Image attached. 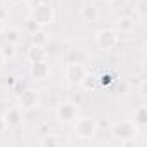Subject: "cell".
Listing matches in <instances>:
<instances>
[{"instance_id": "6da1fadb", "label": "cell", "mask_w": 147, "mask_h": 147, "mask_svg": "<svg viewBox=\"0 0 147 147\" xmlns=\"http://www.w3.org/2000/svg\"><path fill=\"white\" fill-rule=\"evenodd\" d=\"M30 18H33L40 26H47V24H52V23H54L55 14H54L52 5L47 4L45 0H42L40 4H36V5L31 7V11H30Z\"/></svg>"}, {"instance_id": "7a4b0ae2", "label": "cell", "mask_w": 147, "mask_h": 147, "mask_svg": "<svg viewBox=\"0 0 147 147\" xmlns=\"http://www.w3.org/2000/svg\"><path fill=\"white\" fill-rule=\"evenodd\" d=\"M95 43L100 50H113L118 47L119 43V36H118V31L113 30V28H104V30H99L95 33Z\"/></svg>"}, {"instance_id": "3957f363", "label": "cell", "mask_w": 147, "mask_h": 147, "mask_svg": "<svg viewBox=\"0 0 147 147\" xmlns=\"http://www.w3.org/2000/svg\"><path fill=\"white\" fill-rule=\"evenodd\" d=\"M87 67L82 64V62H75V61H71L66 64V69H64V76H66V82L69 85H82V82L85 80L87 76Z\"/></svg>"}, {"instance_id": "277c9868", "label": "cell", "mask_w": 147, "mask_h": 147, "mask_svg": "<svg viewBox=\"0 0 147 147\" xmlns=\"http://www.w3.org/2000/svg\"><path fill=\"white\" fill-rule=\"evenodd\" d=\"M111 133L116 140L123 142V140H128V138H135L137 133H138V128L135 126L133 121L125 119V121H118V123L111 125Z\"/></svg>"}, {"instance_id": "5b68a950", "label": "cell", "mask_w": 147, "mask_h": 147, "mask_svg": "<svg viewBox=\"0 0 147 147\" xmlns=\"http://www.w3.org/2000/svg\"><path fill=\"white\" fill-rule=\"evenodd\" d=\"M55 116L62 123H71L80 118V107L75 102H61L55 107Z\"/></svg>"}, {"instance_id": "8992f818", "label": "cell", "mask_w": 147, "mask_h": 147, "mask_svg": "<svg viewBox=\"0 0 147 147\" xmlns=\"http://www.w3.org/2000/svg\"><path fill=\"white\" fill-rule=\"evenodd\" d=\"M75 131L80 138H92L97 135L99 131V126H97V121L92 119V118H78L76 119V125H75Z\"/></svg>"}, {"instance_id": "52a82bcc", "label": "cell", "mask_w": 147, "mask_h": 147, "mask_svg": "<svg viewBox=\"0 0 147 147\" xmlns=\"http://www.w3.org/2000/svg\"><path fill=\"white\" fill-rule=\"evenodd\" d=\"M50 75V66L47 61H38V62H31L30 66V76L33 80H47Z\"/></svg>"}, {"instance_id": "ba28073f", "label": "cell", "mask_w": 147, "mask_h": 147, "mask_svg": "<svg viewBox=\"0 0 147 147\" xmlns=\"http://www.w3.org/2000/svg\"><path fill=\"white\" fill-rule=\"evenodd\" d=\"M38 102H40V99H38V94L35 90L28 88V90L19 94V107L21 109H33L38 106Z\"/></svg>"}, {"instance_id": "9c48e42d", "label": "cell", "mask_w": 147, "mask_h": 147, "mask_svg": "<svg viewBox=\"0 0 147 147\" xmlns=\"http://www.w3.org/2000/svg\"><path fill=\"white\" fill-rule=\"evenodd\" d=\"M26 59L28 62H38V61H47V50L45 47H40V45H31L26 52Z\"/></svg>"}, {"instance_id": "30bf717a", "label": "cell", "mask_w": 147, "mask_h": 147, "mask_svg": "<svg viewBox=\"0 0 147 147\" xmlns=\"http://www.w3.org/2000/svg\"><path fill=\"white\" fill-rule=\"evenodd\" d=\"M4 119H5V123H7L9 128H16V126H19L23 123V114H21V111L18 107H11L4 114Z\"/></svg>"}, {"instance_id": "8fae6325", "label": "cell", "mask_w": 147, "mask_h": 147, "mask_svg": "<svg viewBox=\"0 0 147 147\" xmlns=\"http://www.w3.org/2000/svg\"><path fill=\"white\" fill-rule=\"evenodd\" d=\"M135 18H131V16H123V18H119L118 19V23H116V31L118 33H131L133 30H135Z\"/></svg>"}, {"instance_id": "7c38bea8", "label": "cell", "mask_w": 147, "mask_h": 147, "mask_svg": "<svg viewBox=\"0 0 147 147\" xmlns=\"http://www.w3.org/2000/svg\"><path fill=\"white\" fill-rule=\"evenodd\" d=\"M99 9L94 7V5H83L82 11H80V18L85 21V23H95L99 19Z\"/></svg>"}, {"instance_id": "4fadbf2b", "label": "cell", "mask_w": 147, "mask_h": 147, "mask_svg": "<svg viewBox=\"0 0 147 147\" xmlns=\"http://www.w3.org/2000/svg\"><path fill=\"white\" fill-rule=\"evenodd\" d=\"M137 128H145L147 126V106H138L133 111V119Z\"/></svg>"}, {"instance_id": "5bb4252c", "label": "cell", "mask_w": 147, "mask_h": 147, "mask_svg": "<svg viewBox=\"0 0 147 147\" xmlns=\"http://www.w3.org/2000/svg\"><path fill=\"white\" fill-rule=\"evenodd\" d=\"M49 43V33L45 30H38L35 33H31V45H40V47H45Z\"/></svg>"}, {"instance_id": "9a60e30c", "label": "cell", "mask_w": 147, "mask_h": 147, "mask_svg": "<svg viewBox=\"0 0 147 147\" xmlns=\"http://www.w3.org/2000/svg\"><path fill=\"white\" fill-rule=\"evenodd\" d=\"M0 54L4 55V59H12L16 55V43H11V42H4L0 45Z\"/></svg>"}, {"instance_id": "2e32d148", "label": "cell", "mask_w": 147, "mask_h": 147, "mask_svg": "<svg viewBox=\"0 0 147 147\" xmlns=\"http://www.w3.org/2000/svg\"><path fill=\"white\" fill-rule=\"evenodd\" d=\"M5 38H7V42H11V43H19V40H21V33H19V30L18 28H9V30H5Z\"/></svg>"}, {"instance_id": "e0dca14e", "label": "cell", "mask_w": 147, "mask_h": 147, "mask_svg": "<svg viewBox=\"0 0 147 147\" xmlns=\"http://www.w3.org/2000/svg\"><path fill=\"white\" fill-rule=\"evenodd\" d=\"M88 100V95H87V90L83 88V90H80V92H76L75 94V97H73V102H75L78 107H82V106H85V102Z\"/></svg>"}, {"instance_id": "ac0fdd59", "label": "cell", "mask_w": 147, "mask_h": 147, "mask_svg": "<svg viewBox=\"0 0 147 147\" xmlns=\"http://www.w3.org/2000/svg\"><path fill=\"white\" fill-rule=\"evenodd\" d=\"M133 9H135V12H137L138 18H144L147 14V0H137Z\"/></svg>"}, {"instance_id": "d6986e66", "label": "cell", "mask_w": 147, "mask_h": 147, "mask_svg": "<svg viewBox=\"0 0 147 147\" xmlns=\"http://www.w3.org/2000/svg\"><path fill=\"white\" fill-rule=\"evenodd\" d=\"M24 28H26V30L30 31V35H31V33L38 31V30H40L42 26H40V24H38V23H36V21H35L33 18H30V16H28V19H26V23H24Z\"/></svg>"}, {"instance_id": "ffe728a7", "label": "cell", "mask_w": 147, "mask_h": 147, "mask_svg": "<svg viewBox=\"0 0 147 147\" xmlns=\"http://www.w3.org/2000/svg\"><path fill=\"white\" fill-rule=\"evenodd\" d=\"M95 80H97V78H95L94 75H88V73H87V76H85V80L82 82V85H83V88H85L87 92H88L90 88H94V87H95Z\"/></svg>"}, {"instance_id": "44dd1931", "label": "cell", "mask_w": 147, "mask_h": 147, "mask_svg": "<svg viewBox=\"0 0 147 147\" xmlns=\"http://www.w3.org/2000/svg\"><path fill=\"white\" fill-rule=\"evenodd\" d=\"M99 80V83L102 85V87H109L113 82H114V78H113V75L111 73H102L100 75V78H97Z\"/></svg>"}, {"instance_id": "7402d4cb", "label": "cell", "mask_w": 147, "mask_h": 147, "mask_svg": "<svg viewBox=\"0 0 147 147\" xmlns=\"http://www.w3.org/2000/svg\"><path fill=\"white\" fill-rule=\"evenodd\" d=\"M59 144H61V140L55 138V137H52L50 133L45 135V138H43V145H59Z\"/></svg>"}, {"instance_id": "603a6c76", "label": "cell", "mask_w": 147, "mask_h": 147, "mask_svg": "<svg viewBox=\"0 0 147 147\" xmlns=\"http://www.w3.org/2000/svg\"><path fill=\"white\" fill-rule=\"evenodd\" d=\"M9 19V9L4 5V4H0V21H7Z\"/></svg>"}, {"instance_id": "cb8c5ba5", "label": "cell", "mask_w": 147, "mask_h": 147, "mask_svg": "<svg viewBox=\"0 0 147 147\" xmlns=\"http://www.w3.org/2000/svg\"><path fill=\"white\" fill-rule=\"evenodd\" d=\"M138 95L140 97H145L147 95V82L144 78L140 80V85H138Z\"/></svg>"}, {"instance_id": "d4e9b609", "label": "cell", "mask_w": 147, "mask_h": 147, "mask_svg": "<svg viewBox=\"0 0 147 147\" xmlns=\"http://www.w3.org/2000/svg\"><path fill=\"white\" fill-rule=\"evenodd\" d=\"M38 131H40L42 135H49V133H50V123H42V125L38 126Z\"/></svg>"}, {"instance_id": "484cf974", "label": "cell", "mask_w": 147, "mask_h": 147, "mask_svg": "<svg viewBox=\"0 0 147 147\" xmlns=\"http://www.w3.org/2000/svg\"><path fill=\"white\" fill-rule=\"evenodd\" d=\"M5 128H7V123H5L4 116H0V133H2V131H4Z\"/></svg>"}, {"instance_id": "4316f807", "label": "cell", "mask_w": 147, "mask_h": 147, "mask_svg": "<svg viewBox=\"0 0 147 147\" xmlns=\"http://www.w3.org/2000/svg\"><path fill=\"white\" fill-rule=\"evenodd\" d=\"M4 30H5V23H4V21H0V33H2Z\"/></svg>"}, {"instance_id": "83f0119b", "label": "cell", "mask_w": 147, "mask_h": 147, "mask_svg": "<svg viewBox=\"0 0 147 147\" xmlns=\"http://www.w3.org/2000/svg\"><path fill=\"white\" fill-rule=\"evenodd\" d=\"M99 2H102V4H111V2H114V0H99Z\"/></svg>"}, {"instance_id": "f1b7e54d", "label": "cell", "mask_w": 147, "mask_h": 147, "mask_svg": "<svg viewBox=\"0 0 147 147\" xmlns=\"http://www.w3.org/2000/svg\"><path fill=\"white\" fill-rule=\"evenodd\" d=\"M4 61H5V59H4V55H2V54H0V66H2V64H4Z\"/></svg>"}, {"instance_id": "f546056e", "label": "cell", "mask_w": 147, "mask_h": 147, "mask_svg": "<svg viewBox=\"0 0 147 147\" xmlns=\"http://www.w3.org/2000/svg\"><path fill=\"white\" fill-rule=\"evenodd\" d=\"M23 2H28V4H30V2H31V0H23Z\"/></svg>"}]
</instances>
